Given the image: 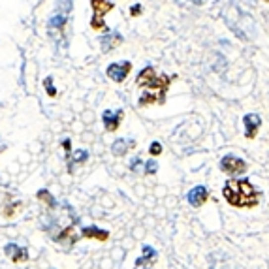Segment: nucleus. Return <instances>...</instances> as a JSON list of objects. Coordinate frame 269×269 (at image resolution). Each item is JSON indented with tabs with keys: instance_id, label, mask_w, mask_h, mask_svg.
I'll list each match as a JSON object with an SVG mask.
<instances>
[{
	"instance_id": "nucleus-4",
	"label": "nucleus",
	"mask_w": 269,
	"mask_h": 269,
	"mask_svg": "<svg viewBox=\"0 0 269 269\" xmlns=\"http://www.w3.org/2000/svg\"><path fill=\"white\" fill-rule=\"evenodd\" d=\"M93 4V19H91V27L94 30H104L106 28V23H104V15L108 11H111L115 8L111 0H91Z\"/></svg>"
},
{
	"instance_id": "nucleus-5",
	"label": "nucleus",
	"mask_w": 269,
	"mask_h": 269,
	"mask_svg": "<svg viewBox=\"0 0 269 269\" xmlns=\"http://www.w3.org/2000/svg\"><path fill=\"white\" fill-rule=\"evenodd\" d=\"M220 169H222L224 173H228V175H232V177L243 175V173L247 171V162H245L243 158L235 157V155H226V157L220 160Z\"/></svg>"
},
{
	"instance_id": "nucleus-16",
	"label": "nucleus",
	"mask_w": 269,
	"mask_h": 269,
	"mask_svg": "<svg viewBox=\"0 0 269 269\" xmlns=\"http://www.w3.org/2000/svg\"><path fill=\"white\" fill-rule=\"evenodd\" d=\"M130 169L132 171H143V173H145V164H143L139 158H136V160H132Z\"/></svg>"
},
{
	"instance_id": "nucleus-22",
	"label": "nucleus",
	"mask_w": 269,
	"mask_h": 269,
	"mask_svg": "<svg viewBox=\"0 0 269 269\" xmlns=\"http://www.w3.org/2000/svg\"><path fill=\"white\" fill-rule=\"evenodd\" d=\"M64 149H66V151H70V141H68V139L64 141Z\"/></svg>"
},
{
	"instance_id": "nucleus-9",
	"label": "nucleus",
	"mask_w": 269,
	"mask_h": 269,
	"mask_svg": "<svg viewBox=\"0 0 269 269\" xmlns=\"http://www.w3.org/2000/svg\"><path fill=\"white\" fill-rule=\"evenodd\" d=\"M209 200V190L205 186H194L190 192H188V204L192 207H202Z\"/></svg>"
},
{
	"instance_id": "nucleus-14",
	"label": "nucleus",
	"mask_w": 269,
	"mask_h": 269,
	"mask_svg": "<svg viewBox=\"0 0 269 269\" xmlns=\"http://www.w3.org/2000/svg\"><path fill=\"white\" fill-rule=\"evenodd\" d=\"M87 158H89V153H87V151H75L72 162H74V164H83Z\"/></svg>"
},
{
	"instance_id": "nucleus-19",
	"label": "nucleus",
	"mask_w": 269,
	"mask_h": 269,
	"mask_svg": "<svg viewBox=\"0 0 269 269\" xmlns=\"http://www.w3.org/2000/svg\"><path fill=\"white\" fill-rule=\"evenodd\" d=\"M46 87H47V94H49V96H55L56 91L51 87V77H47V79H46Z\"/></svg>"
},
{
	"instance_id": "nucleus-7",
	"label": "nucleus",
	"mask_w": 269,
	"mask_h": 269,
	"mask_svg": "<svg viewBox=\"0 0 269 269\" xmlns=\"http://www.w3.org/2000/svg\"><path fill=\"white\" fill-rule=\"evenodd\" d=\"M243 124H245V138L247 139H254L256 134H258V128L262 124V119L256 115V113H247L243 117Z\"/></svg>"
},
{
	"instance_id": "nucleus-12",
	"label": "nucleus",
	"mask_w": 269,
	"mask_h": 269,
	"mask_svg": "<svg viewBox=\"0 0 269 269\" xmlns=\"http://www.w3.org/2000/svg\"><path fill=\"white\" fill-rule=\"evenodd\" d=\"M134 145H136V141H134V139L121 138V139H115L111 151H113V155H115V157H122V155H126V151L132 149Z\"/></svg>"
},
{
	"instance_id": "nucleus-3",
	"label": "nucleus",
	"mask_w": 269,
	"mask_h": 269,
	"mask_svg": "<svg viewBox=\"0 0 269 269\" xmlns=\"http://www.w3.org/2000/svg\"><path fill=\"white\" fill-rule=\"evenodd\" d=\"M72 4L74 0H56L55 4V13L49 19V32H58L66 27V21L70 17V11H72Z\"/></svg>"
},
{
	"instance_id": "nucleus-21",
	"label": "nucleus",
	"mask_w": 269,
	"mask_h": 269,
	"mask_svg": "<svg viewBox=\"0 0 269 269\" xmlns=\"http://www.w3.org/2000/svg\"><path fill=\"white\" fill-rule=\"evenodd\" d=\"M192 4H196V6H202V4H205V0H190Z\"/></svg>"
},
{
	"instance_id": "nucleus-20",
	"label": "nucleus",
	"mask_w": 269,
	"mask_h": 269,
	"mask_svg": "<svg viewBox=\"0 0 269 269\" xmlns=\"http://www.w3.org/2000/svg\"><path fill=\"white\" fill-rule=\"evenodd\" d=\"M139 13H141V6H139V4H136V6L132 8V15H139Z\"/></svg>"
},
{
	"instance_id": "nucleus-11",
	"label": "nucleus",
	"mask_w": 269,
	"mask_h": 269,
	"mask_svg": "<svg viewBox=\"0 0 269 269\" xmlns=\"http://www.w3.org/2000/svg\"><path fill=\"white\" fill-rule=\"evenodd\" d=\"M6 254H8L9 258L13 262H25L28 258L27 254V249H21V247H17V245H13V243H9V245H6Z\"/></svg>"
},
{
	"instance_id": "nucleus-17",
	"label": "nucleus",
	"mask_w": 269,
	"mask_h": 269,
	"mask_svg": "<svg viewBox=\"0 0 269 269\" xmlns=\"http://www.w3.org/2000/svg\"><path fill=\"white\" fill-rule=\"evenodd\" d=\"M38 198H40V200H46L51 207H55V200L49 196V192H47V190H40V192H38Z\"/></svg>"
},
{
	"instance_id": "nucleus-2",
	"label": "nucleus",
	"mask_w": 269,
	"mask_h": 269,
	"mask_svg": "<svg viewBox=\"0 0 269 269\" xmlns=\"http://www.w3.org/2000/svg\"><path fill=\"white\" fill-rule=\"evenodd\" d=\"M226 202L233 207H254L260 202V192L247 179H228L222 188Z\"/></svg>"
},
{
	"instance_id": "nucleus-10",
	"label": "nucleus",
	"mask_w": 269,
	"mask_h": 269,
	"mask_svg": "<svg viewBox=\"0 0 269 269\" xmlns=\"http://www.w3.org/2000/svg\"><path fill=\"white\" fill-rule=\"evenodd\" d=\"M122 42V36L119 32H108L106 36L100 38V47L102 51H111L113 47H117Z\"/></svg>"
},
{
	"instance_id": "nucleus-15",
	"label": "nucleus",
	"mask_w": 269,
	"mask_h": 269,
	"mask_svg": "<svg viewBox=\"0 0 269 269\" xmlns=\"http://www.w3.org/2000/svg\"><path fill=\"white\" fill-rule=\"evenodd\" d=\"M158 169V164L155 162V160H149V162H145V173L147 175H155Z\"/></svg>"
},
{
	"instance_id": "nucleus-13",
	"label": "nucleus",
	"mask_w": 269,
	"mask_h": 269,
	"mask_svg": "<svg viewBox=\"0 0 269 269\" xmlns=\"http://www.w3.org/2000/svg\"><path fill=\"white\" fill-rule=\"evenodd\" d=\"M83 235L85 237H93V239H108V235L109 233L106 232V230H98L96 226H89V228H85L83 230Z\"/></svg>"
},
{
	"instance_id": "nucleus-6",
	"label": "nucleus",
	"mask_w": 269,
	"mask_h": 269,
	"mask_svg": "<svg viewBox=\"0 0 269 269\" xmlns=\"http://www.w3.org/2000/svg\"><path fill=\"white\" fill-rule=\"evenodd\" d=\"M132 70V62L130 60H121V62H115V64L108 66V77L113 79L115 83H122Z\"/></svg>"
},
{
	"instance_id": "nucleus-18",
	"label": "nucleus",
	"mask_w": 269,
	"mask_h": 269,
	"mask_svg": "<svg viewBox=\"0 0 269 269\" xmlns=\"http://www.w3.org/2000/svg\"><path fill=\"white\" fill-rule=\"evenodd\" d=\"M149 153H151L153 157H157V155L162 153V145H160L158 141H153V143H151V149H149Z\"/></svg>"
},
{
	"instance_id": "nucleus-1",
	"label": "nucleus",
	"mask_w": 269,
	"mask_h": 269,
	"mask_svg": "<svg viewBox=\"0 0 269 269\" xmlns=\"http://www.w3.org/2000/svg\"><path fill=\"white\" fill-rule=\"evenodd\" d=\"M171 77L167 75H158L153 66H147L139 72L136 83L138 87L145 89L143 96L139 98V106H149V104H164L166 102V93L169 89Z\"/></svg>"
},
{
	"instance_id": "nucleus-23",
	"label": "nucleus",
	"mask_w": 269,
	"mask_h": 269,
	"mask_svg": "<svg viewBox=\"0 0 269 269\" xmlns=\"http://www.w3.org/2000/svg\"><path fill=\"white\" fill-rule=\"evenodd\" d=\"M266 2H269V0H266Z\"/></svg>"
},
{
	"instance_id": "nucleus-8",
	"label": "nucleus",
	"mask_w": 269,
	"mask_h": 269,
	"mask_svg": "<svg viewBox=\"0 0 269 269\" xmlns=\"http://www.w3.org/2000/svg\"><path fill=\"white\" fill-rule=\"evenodd\" d=\"M121 119H122V109H117V111H109V109H106L102 113V122L104 126H106V130L108 132H115L119 128V124H121Z\"/></svg>"
}]
</instances>
